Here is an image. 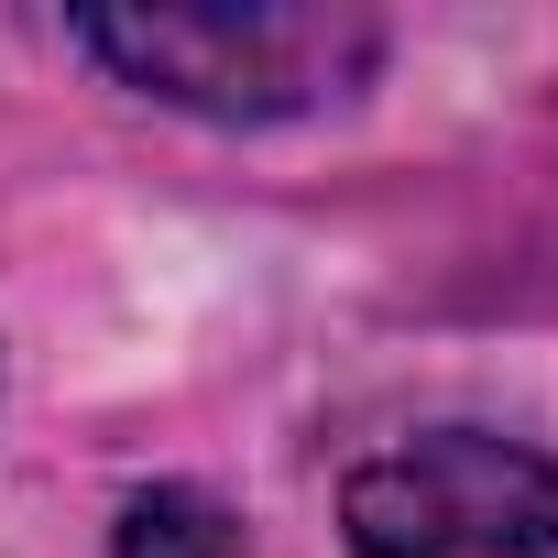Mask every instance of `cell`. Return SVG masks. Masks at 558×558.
Listing matches in <instances>:
<instances>
[{"label": "cell", "instance_id": "1", "mask_svg": "<svg viewBox=\"0 0 558 558\" xmlns=\"http://www.w3.org/2000/svg\"><path fill=\"white\" fill-rule=\"evenodd\" d=\"M121 88L197 121H296L340 110L384 66V12L362 0H143L66 23Z\"/></svg>", "mask_w": 558, "mask_h": 558}, {"label": "cell", "instance_id": "2", "mask_svg": "<svg viewBox=\"0 0 558 558\" xmlns=\"http://www.w3.org/2000/svg\"><path fill=\"white\" fill-rule=\"evenodd\" d=\"M351 558H558V460L493 427H427L340 482Z\"/></svg>", "mask_w": 558, "mask_h": 558}, {"label": "cell", "instance_id": "3", "mask_svg": "<svg viewBox=\"0 0 558 558\" xmlns=\"http://www.w3.org/2000/svg\"><path fill=\"white\" fill-rule=\"evenodd\" d=\"M110 558H230V504L197 493V482H154V493L121 504Z\"/></svg>", "mask_w": 558, "mask_h": 558}]
</instances>
